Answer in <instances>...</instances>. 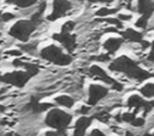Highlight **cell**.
Returning a JSON list of instances; mask_svg holds the SVG:
<instances>
[{
	"instance_id": "obj_15",
	"label": "cell",
	"mask_w": 154,
	"mask_h": 136,
	"mask_svg": "<svg viewBox=\"0 0 154 136\" xmlns=\"http://www.w3.org/2000/svg\"><path fill=\"white\" fill-rule=\"evenodd\" d=\"M146 104H147V101H144V100H143L141 96H138V95H131V96L128 99V106L135 108V112H134V113H136L140 108H144Z\"/></svg>"
},
{
	"instance_id": "obj_28",
	"label": "cell",
	"mask_w": 154,
	"mask_h": 136,
	"mask_svg": "<svg viewBox=\"0 0 154 136\" xmlns=\"http://www.w3.org/2000/svg\"><path fill=\"white\" fill-rule=\"evenodd\" d=\"M16 16L13 14V13H10V12H6V13H2L1 16H0V18H1V20L2 22H7V20H11V19H13Z\"/></svg>"
},
{
	"instance_id": "obj_33",
	"label": "cell",
	"mask_w": 154,
	"mask_h": 136,
	"mask_svg": "<svg viewBox=\"0 0 154 136\" xmlns=\"http://www.w3.org/2000/svg\"><path fill=\"white\" fill-rule=\"evenodd\" d=\"M89 107L88 106H82L79 110H78V113H81V114H87L88 112H89Z\"/></svg>"
},
{
	"instance_id": "obj_18",
	"label": "cell",
	"mask_w": 154,
	"mask_h": 136,
	"mask_svg": "<svg viewBox=\"0 0 154 136\" xmlns=\"http://www.w3.org/2000/svg\"><path fill=\"white\" fill-rule=\"evenodd\" d=\"M45 10H46V2H45V1H42V2L40 4V6H38L37 12H36L35 14H32V17H31V22H32V23H35L36 25H37L38 23H41V17H42V14H43Z\"/></svg>"
},
{
	"instance_id": "obj_43",
	"label": "cell",
	"mask_w": 154,
	"mask_h": 136,
	"mask_svg": "<svg viewBox=\"0 0 154 136\" xmlns=\"http://www.w3.org/2000/svg\"><path fill=\"white\" fill-rule=\"evenodd\" d=\"M4 110H5V108H4L2 106H0V111H4Z\"/></svg>"
},
{
	"instance_id": "obj_25",
	"label": "cell",
	"mask_w": 154,
	"mask_h": 136,
	"mask_svg": "<svg viewBox=\"0 0 154 136\" xmlns=\"http://www.w3.org/2000/svg\"><path fill=\"white\" fill-rule=\"evenodd\" d=\"M103 20H105L106 23H109V24H113V25H116L117 28H122V26H123L122 22H120L119 19H117V18H105Z\"/></svg>"
},
{
	"instance_id": "obj_23",
	"label": "cell",
	"mask_w": 154,
	"mask_h": 136,
	"mask_svg": "<svg viewBox=\"0 0 154 136\" xmlns=\"http://www.w3.org/2000/svg\"><path fill=\"white\" fill-rule=\"evenodd\" d=\"M95 118L96 119H99L100 122H103V123H107L108 122V119H109V114L107 113V112H100V113H96L95 114Z\"/></svg>"
},
{
	"instance_id": "obj_7",
	"label": "cell",
	"mask_w": 154,
	"mask_h": 136,
	"mask_svg": "<svg viewBox=\"0 0 154 136\" xmlns=\"http://www.w3.org/2000/svg\"><path fill=\"white\" fill-rule=\"evenodd\" d=\"M108 93V89L99 85V84H91L89 87V96H88V104L90 106L96 105L101 99H103Z\"/></svg>"
},
{
	"instance_id": "obj_22",
	"label": "cell",
	"mask_w": 154,
	"mask_h": 136,
	"mask_svg": "<svg viewBox=\"0 0 154 136\" xmlns=\"http://www.w3.org/2000/svg\"><path fill=\"white\" fill-rule=\"evenodd\" d=\"M75 29V22L72 20H69L66 23H64V25L61 26V32H65V34H70L72 30Z\"/></svg>"
},
{
	"instance_id": "obj_24",
	"label": "cell",
	"mask_w": 154,
	"mask_h": 136,
	"mask_svg": "<svg viewBox=\"0 0 154 136\" xmlns=\"http://www.w3.org/2000/svg\"><path fill=\"white\" fill-rule=\"evenodd\" d=\"M135 118H136V117H135V113H129V112H126V113H123V114H122V120H123V122H126V123H131Z\"/></svg>"
},
{
	"instance_id": "obj_12",
	"label": "cell",
	"mask_w": 154,
	"mask_h": 136,
	"mask_svg": "<svg viewBox=\"0 0 154 136\" xmlns=\"http://www.w3.org/2000/svg\"><path fill=\"white\" fill-rule=\"evenodd\" d=\"M137 10L142 14V17L149 18L154 12V2L152 0H138Z\"/></svg>"
},
{
	"instance_id": "obj_35",
	"label": "cell",
	"mask_w": 154,
	"mask_h": 136,
	"mask_svg": "<svg viewBox=\"0 0 154 136\" xmlns=\"http://www.w3.org/2000/svg\"><path fill=\"white\" fill-rule=\"evenodd\" d=\"M131 19V14H119V20H130Z\"/></svg>"
},
{
	"instance_id": "obj_4",
	"label": "cell",
	"mask_w": 154,
	"mask_h": 136,
	"mask_svg": "<svg viewBox=\"0 0 154 136\" xmlns=\"http://www.w3.org/2000/svg\"><path fill=\"white\" fill-rule=\"evenodd\" d=\"M35 29H36V24L32 23L31 20H19L10 29V35L19 41L26 42L29 40V36L31 35V32H34Z\"/></svg>"
},
{
	"instance_id": "obj_14",
	"label": "cell",
	"mask_w": 154,
	"mask_h": 136,
	"mask_svg": "<svg viewBox=\"0 0 154 136\" xmlns=\"http://www.w3.org/2000/svg\"><path fill=\"white\" fill-rule=\"evenodd\" d=\"M123 43V40L122 39H118V37H111L108 39L105 43H103V48L109 53V54H113Z\"/></svg>"
},
{
	"instance_id": "obj_21",
	"label": "cell",
	"mask_w": 154,
	"mask_h": 136,
	"mask_svg": "<svg viewBox=\"0 0 154 136\" xmlns=\"http://www.w3.org/2000/svg\"><path fill=\"white\" fill-rule=\"evenodd\" d=\"M118 11V8H107V7H102L100 8L95 14L99 16V17H106L108 14H112V13H116Z\"/></svg>"
},
{
	"instance_id": "obj_32",
	"label": "cell",
	"mask_w": 154,
	"mask_h": 136,
	"mask_svg": "<svg viewBox=\"0 0 154 136\" xmlns=\"http://www.w3.org/2000/svg\"><path fill=\"white\" fill-rule=\"evenodd\" d=\"M112 88H113L114 90L120 91V90H123V84H120V83H118V82H114V83L112 84Z\"/></svg>"
},
{
	"instance_id": "obj_19",
	"label": "cell",
	"mask_w": 154,
	"mask_h": 136,
	"mask_svg": "<svg viewBox=\"0 0 154 136\" xmlns=\"http://www.w3.org/2000/svg\"><path fill=\"white\" fill-rule=\"evenodd\" d=\"M37 0H6V4H14L17 5L18 7H29L31 5H34Z\"/></svg>"
},
{
	"instance_id": "obj_34",
	"label": "cell",
	"mask_w": 154,
	"mask_h": 136,
	"mask_svg": "<svg viewBox=\"0 0 154 136\" xmlns=\"http://www.w3.org/2000/svg\"><path fill=\"white\" fill-rule=\"evenodd\" d=\"M148 60L154 61V41L152 42V51H150V53H149V55H148Z\"/></svg>"
},
{
	"instance_id": "obj_5",
	"label": "cell",
	"mask_w": 154,
	"mask_h": 136,
	"mask_svg": "<svg viewBox=\"0 0 154 136\" xmlns=\"http://www.w3.org/2000/svg\"><path fill=\"white\" fill-rule=\"evenodd\" d=\"M32 76L26 72V71H13V72H7L2 76H0V82L22 88L26 84V82L31 78Z\"/></svg>"
},
{
	"instance_id": "obj_44",
	"label": "cell",
	"mask_w": 154,
	"mask_h": 136,
	"mask_svg": "<svg viewBox=\"0 0 154 136\" xmlns=\"http://www.w3.org/2000/svg\"><path fill=\"white\" fill-rule=\"evenodd\" d=\"M152 136H154V132H153V134H152Z\"/></svg>"
},
{
	"instance_id": "obj_20",
	"label": "cell",
	"mask_w": 154,
	"mask_h": 136,
	"mask_svg": "<svg viewBox=\"0 0 154 136\" xmlns=\"http://www.w3.org/2000/svg\"><path fill=\"white\" fill-rule=\"evenodd\" d=\"M141 93H142V95H144L147 97L154 96V83H148L144 87H142L141 88Z\"/></svg>"
},
{
	"instance_id": "obj_6",
	"label": "cell",
	"mask_w": 154,
	"mask_h": 136,
	"mask_svg": "<svg viewBox=\"0 0 154 136\" xmlns=\"http://www.w3.org/2000/svg\"><path fill=\"white\" fill-rule=\"evenodd\" d=\"M71 8V2L67 0H54L53 1V12L48 16L49 20H55L66 14V12Z\"/></svg>"
},
{
	"instance_id": "obj_38",
	"label": "cell",
	"mask_w": 154,
	"mask_h": 136,
	"mask_svg": "<svg viewBox=\"0 0 154 136\" xmlns=\"http://www.w3.org/2000/svg\"><path fill=\"white\" fill-rule=\"evenodd\" d=\"M7 54H11V55H20L22 52H19V51H8Z\"/></svg>"
},
{
	"instance_id": "obj_26",
	"label": "cell",
	"mask_w": 154,
	"mask_h": 136,
	"mask_svg": "<svg viewBox=\"0 0 154 136\" xmlns=\"http://www.w3.org/2000/svg\"><path fill=\"white\" fill-rule=\"evenodd\" d=\"M91 60H96V61H108L109 60V55L108 54H100L96 57H91Z\"/></svg>"
},
{
	"instance_id": "obj_36",
	"label": "cell",
	"mask_w": 154,
	"mask_h": 136,
	"mask_svg": "<svg viewBox=\"0 0 154 136\" xmlns=\"http://www.w3.org/2000/svg\"><path fill=\"white\" fill-rule=\"evenodd\" d=\"M45 136H59V132L55 130V131H47L45 134Z\"/></svg>"
},
{
	"instance_id": "obj_45",
	"label": "cell",
	"mask_w": 154,
	"mask_h": 136,
	"mask_svg": "<svg viewBox=\"0 0 154 136\" xmlns=\"http://www.w3.org/2000/svg\"><path fill=\"white\" fill-rule=\"evenodd\" d=\"M130 1H131V0H130Z\"/></svg>"
},
{
	"instance_id": "obj_11",
	"label": "cell",
	"mask_w": 154,
	"mask_h": 136,
	"mask_svg": "<svg viewBox=\"0 0 154 136\" xmlns=\"http://www.w3.org/2000/svg\"><path fill=\"white\" fill-rule=\"evenodd\" d=\"M89 73H90L91 76H94V77L101 79L102 82L108 83V84H113V83L116 82L112 77H109V76H108V75H107L100 66H97V65H93V66H90V69H89Z\"/></svg>"
},
{
	"instance_id": "obj_31",
	"label": "cell",
	"mask_w": 154,
	"mask_h": 136,
	"mask_svg": "<svg viewBox=\"0 0 154 136\" xmlns=\"http://www.w3.org/2000/svg\"><path fill=\"white\" fill-rule=\"evenodd\" d=\"M89 136H106V135H105L102 131H100L99 129H94V130L89 134Z\"/></svg>"
},
{
	"instance_id": "obj_41",
	"label": "cell",
	"mask_w": 154,
	"mask_h": 136,
	"mask_svg": "<svg viewBox=\"0 0 154 136\" xmlns=\"http://www.w3.org/2000/svg\"><path fill=\"white\" fill-rule=\"evenodd\" d=\"M125 136H132V134H131L130 131H126V132H125Z\"/></svg>"
},
{
	"instance_id": "obj_40",
	"label": "cell",
	"mask_w": 154,
	"mask_h": 136,
	"mask_svg": "<svg viewBox=\"0 0 154 136\" xmlns=\"http://www.w3.org/2000/svg\"><path fill=\"white\" fill-rule=\"evenodd\" d=\"M140 43H142V47H143V48H147V47H149V42H147V41H143V40H142Z\"/></svg>"
},
{
	"instance_id": "obj_3",
	"label": "cell",
	"mask_w": 154,
	"mask_h": 136,
	"mask_svg": "<svg viewBox=\"0 0 154 136\" xmlns=\"http://www.w3.org/2000/svg\"><path fill=\"white\" fill-rule=\"evenodd\" d=\"M41 57L55 65H60V66H65V65H69L71 61H72V58L64 53L59 47L52 45V46H48L46 48H43L41 51Z\"/></svg>"
},
{
	"instance_id": "obj_29",
	"label": "cell",
	"mask_w": 154,
	"mask_h": 136,
	"mask_svg": "<svg viewBox=\"0 0 154 136\" xmlns=\"http://www.w3.org/2000/svg\"><path fill=\"white\" fill-rule=\"evenodd\" d=\"M131 124H132L134 126H142V125L144 124V119H143V118H135V119L131 122Z\"/></svg>"
},
{
	"instance_id": "obj_39",
	"label": "cell",
	"mask_w": 154,
	"mask_h": 136,
	"mask_svg": "<svg viewBox=\"0 0 154 136\" xmlns=\"http://www.w3.org/2000/svg\"><path fill=\"white\" fill-rule=\"evenodd\" d=\"M118 32V30L116 29V28H107V29H105V32Z\"/></svg>"
},
{
	"instance_id": "obj_17",
	"label": "cell",
	"mask_w": 154,
	"mask_h": 136,
	"mask_svg": "<svg viewBox=\"0 0 154 136\" xmlns=\"http://www.w3.org/2000/svg\"><path fill=\"white\" fill-rule=\"evenodd\" d=\"M55 102L60 106H64V107H72L73 104H75V100L71 97V96H67V95H60L58 97H55Z\"/></svg>"
},
{
	"instance_id": "obj_8",
	"label": "cell",
	"mask_w": 154,
	"mask_h": 136,
	"mask_svg": "<svg viewBox=\"0 0 154 136\" xmlns=\"http://www.w3.org/2000/svg\"><path fill=\"white\" fill-rule=\"evenodd\" d=\"M53 39L58 42H60L69 52H72L76 48V36L72 34H65V32H59L54 34Z\"/></svg>"
},
{
	"instance_id": "obj_37",
	"label": "cell",
	"mask_w": 154,
	"mask_h": 136,
	"mask_svg": "<svg viewBox=\"0 0 154 136\" xmlns=\"http://www.w3.org/2000/svg\"><path fill=\"white\" fill-rule=\"evenodd\" d=\"M89 2H106V4H108V2H112V1H114V0H88Z\"/></svg>"
},
{
	"instance_id": "obj_2",
	"label": "cell",
	"mask_w": 154,
	"mask_h": 136,
	"mask_svg": "<svg viewBox=\"0 0 154 136\" xmlns=\"http://www.w3.org/2000/svg\"><path fill=\"white\" fill-rule=\"evenodd\" d=\"M72 120V116L58 110V108H53L48 112V114L46 116V124L53 129H55L59 132V136H67L66 135V129L69 128V125L71 124Z\"/></svg>"
},
{
	"instance_id": "obj_30",
	"label": "cell",
	"mask_w": 154,
	"mask_h": 136,
	"mask_svg": "<svg viewBox=\"0 0 154 136\" xmlns=\"http://www.w3.org/2000/svg\"><path fill=\"white\" fill-rule=\"evenodd\" d=\"M22 48L24 51H26V52H30V53H34L35 52V45H26V46H23Z\"/></svg>"
},
{
	"instance_id": "obj_1",
	"label": "cell",
	"mask_w": 154,
	"mask_h": 136,
	"mask_svg": "<svg viewBox=\"0 0 154 136\" xmlns=\"http://www.w3.org/2000/svg\"><path fill=\"white\" fill-rule=\"evenodd\" d=\"M109 70L117 71V72H123L128 77L134 78V79L140 81V82L152 77V75L148 71L141 69L132 59H130V58H128L125 55L119 57L116 60H113L109 64Z\"/></svg>"
},
{
	"instance_id": "obj_42",
	"label": "cell",
	"mask_w": 154,
	"mask_h": 136,
	"mask_svg": "<svg viewBox=\"0 0 154 136\" xmlns=\"http://www.w3.org/2000/svg\"><path fill=\"white\" fill-rule=\"evenodd\" d=\"M2 93H5V89H1V90H0V95H1Z\"/></svg>"
},
{
	"instance_id": "obj_46",
	"label": "cell",
	"mask_w": 154,
	"mask_h": 136,
	"mask_svg": "<svg viewBox=\"0 0 154 136\" xmlns=\"http://www.w3.org/2000/svg\"><path fill=\"white\" fill-rule=\"evenodd\" d=\"M79 1H81V0H79Z\"/></svg>"
},
{
	"instance_id": "obj_13",
	"label": "cell",
	"mask_w": 154,
	"mask_h": 136,
	"mask_svg": "<svg viewBox=\"0 0 154 136\" xmlns=\"http://www.w3.org/2000/svg\"><path fill=\"white\" fill-rule=\"evenodd\" d=\"M13 66L16 67H24L26 72H29L31 76H35L38 73V66L36 64H32V63H28V61H22L19 59H14L13 60Z\"/></svg>"
},
{
	"instance_id": "obj_9",
	"label": "cell",
	"mask_w": 154,
	"mask_h": 136,
	"mask_svg": "<svg viewBox=\"0 0 154 136\" xmlns=\"http://www.w3.org/2000/svg\"><path fill=\"white\" fill-rule=\"evenodd\" d=\"M91 120H93V118H90V117H81L79 119H77V122L75 124L73 136H84L85 130L91 124Z\"/></svg>"
},
{
	"instance_id": "obj_27",
	"label": "cell",
	"mask_w": 154,
	"mask_h": 136,
	"mask_svg": "<svg viewBox=\"0 0 154 136\" xmlns=\"http://www.w3.org/2000/svg\"><path fill=\"white\" fill-rule=\"evenodd\" d=\"M147 22H148V18H146V17H141L140 19H137V22H136V26L144 29V28L147 26Z\"/></svg>"
},
{
	"instance_id": "obj_16",
	"label": "cell",
	"mask_w": 154,
	"mask_h": 136,
	"mask_svg": "<svg viewBox=\"0 0 154 136\" xmlns=\"http://www.w3.org/2000/svg\"><path fill=\"white\" fill-rule=\"evenodd\" d=\"M123 37L126 40H130L132 42H141L142 41V34L134 30V29H126L124 32H122Z\"/></svg>"
},
{
	"instance_id": "obj_10",
	"label": "cell",
	"mask_w": 154,
	"mask_h": 136,
	"mask_svg": "<svg viewBox=\"0 0 154 136\" xmlns=\"http://www.w3.org/2000/svg\"><path fill=\"white\" fill-rule=\"evenodd\" d=\"M40 96H31L30 99V102L28 104V108L31 110L32 112L35 113H40V112H43L48 108H51L53 105L52 104H48V102H40Z\"/></svg>"
}]
</instances>
